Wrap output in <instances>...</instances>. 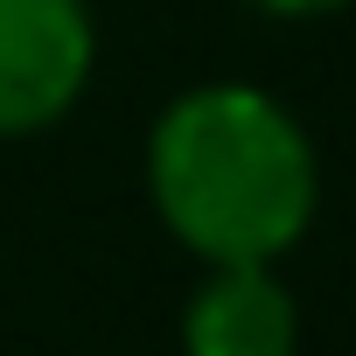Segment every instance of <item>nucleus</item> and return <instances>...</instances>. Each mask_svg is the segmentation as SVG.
<instances>
[{"mask_svg":"<svg viewBox=\"0 0 356 356\" xmlns=\"http://www.w3.org/2000/svg\"><path fill=\"white\" fill-rule=\"evenodd\" d=\"M147 196L203 266H280L321 210V154L259 84H196L147 133Z\"/></svg>","mask_w":356,"mask_h":356,"instance_id":"1","label":"nucleus"},{"mask_svg":"<svg viewBox=\"0 0 356 356\" xmlns=\"http://www.w3.org/2000/svg\"><path fill=\"white\" fill-rule=\"evenodd\" d=\"M98 70L91 0H0V140L49 133Z\"/></svg>","mask_w":356,"mask_h":356,"instance_id":"2","label":"nucleus"},{"mask_svg":"<svg viewBox=\"0 0 356 356\" xmlns=\"http://www.w3.org/2000/svg\"><path fill=\"white\" fill-rule=\"evenodd\" d=\"M182 356H300V307L273 266H210L182 307Z\"/></svg>","mask_w":356,"mask_h":356,"instance_id":"3","label":"nucleus"},{"mask_svg":"<svg viewBox=\"0 0 356 356\" xmlns=\"http://www.w3.org/2000/svg\"><path fill=\"white\" fill-rule=\"evenodd\" d=\"M266 15H280V22H321V15H342L349 0H259Z\"/></svg>","mask_w":356,"mask_h":356,"instance_id":"4","label":"nucleus"}]
</instances>
